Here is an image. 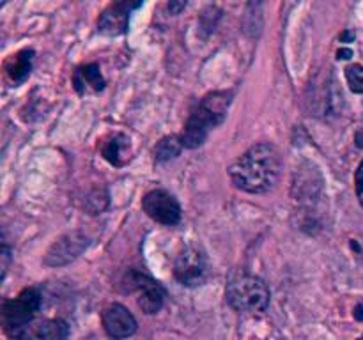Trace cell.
Segmentation results:
<instances>
[{"label":"cell","instance_id":"8992f818","mask_svg":"<svg viewBox=\"0 0 363 340\" xmlns=\"http://www.w3.org/2000/svg\"><path fill=\"white\" fill-rule=\"evenodd\" d=\"M174 276L184 287H199L208 276V261L204 251L195 244H186L174 262Z\"/></svg>","mask_w":363,"mask_h":340},{"label":"cell","instance_id":"7c38bea8","mask_svg":"<svg viewBox=\"0 0 363 340\" xmlns=\"http://www.w3.org/2000/svg\"><path fill=\"white\" fill-rule=\"evenodd\" d=\"M32 60H34V52L32 50H21V52L14 53L4 64V71H6V78L11 84H21L25 78L30 74Z\"/></svg>","mask_w":363,"mask_h":340},{"label":"cell","instance_id":"7a4b0ae2","mask_svg":"<svg viewBox=\"0 0 363 340\" xmlns=\"http://www.w3.org/2000/svg\"><path fill=\"white\" fill-rule=\"evenodd\" d=\"M233 96V91H216L209 92L199 101L184 124L183 133L179 135L183 149H197L204 144L209 131L225 120Z\"/></svg>","mask_w":363,"mask_h":340},{"label":"cell","instance_id":"7402d4cb","mask_svg":"<svg viewBox=\"0 0 363 340\" xmlns=\"http://www.w3.org/2000/svg\"><path fill=\"white\" fill-rule=\"evenodd\" d=\"M358 340H363V335H362V336H360V339H358Z\"/></svg>","mask_w":363,"mask_h":340},{"label":"cell","instance_id":"9c48e42d","mask_svg":"<svg viewBox=\"0 0 363 340\" xmlns=\"http://www.w3.org/2000/svg\"><path fill=\"white\" fill-rule=\"evenodd\" d=\"M101 324L106 335L113 340L128 339L138 328L135 315L121 303H112L103 308Z\"/></svg>","mask_w":363,"mask_h":340},{"label":"cell","instance_id":"ba28073f","mask_svg":"<svg viewBox=\"0 0 363 340\" xmlns=\"http://www.w3.org/2000/svg\"><path fill=\"white\" fill-rule=\"evenodd\" d=\"M91 239L87 237V234L82 232V230H74V232L66 234L60 239H57L55 243L50 246V250L45 255V264L52 266H64L69 264L71 261L82 255L85 251V248L89 246Z\"/></svg>","mask_w":363,"mask_h":340},{"label":"cell","instance_id":"2e32d148","mask_svg":"<svg viewBox=\"0 0 363 340\" xmlns=\"http://www.w3.org/2000/svg\"><path fill=\"white\" fill-rule=\"evenodd\" d=\"M346 80L354 94H363V66L351 64L346 67Z\"/></svg>","mask_w":363,"mask_h":340},{"label":"cell","instance_id":"6da1fadb","mask_svg":"<svg viewBox=\"0 0 363 340\" xmlns=\"http://www.w3.org/2000/svg\"><path fill=\"white\" fill-rule=\"evenodd\" d=\"M282 174V156L269 142L255 144L230 165L229 176L234 186L247 193H268Z\"/></svg>","mask_w":363,"mask_h":340},{"label":"cell","instance_id":"ac0fdd59","mask_svg":"<svg viewBox=\"0 0 363 340\" xmlns=\"http://www.w3.org/2000/svg\"><path fill=\"white\" fill-rule=\"evenodd\" d=\"M9 255H11L9 248H7L6 244H4V246H2V255H0V257H2V276H6L7 264H9Z\"/></svg>","mask_w":363,"mask_h":340},{"label":"cell","instance_id":"9a60e30c","mask_svg":"<svg viewBox=\"0 0 363 340\" xmlns=\"http://www.w3.org/2000/svg\"><path fill=\"white\" fill-rule=\"evenodd\" d=\"M183 149V144L179 140V135H172V137H165L156 144L155 147V159L158 163L169 162V159L176 158Z\"/></svg>","mask_w":363,"mask_h":340},{"label":"cell","instance_id":"3957f363","mask_svg":"<svg viewBox=\"0 0 363 340\" xmlns=\"http://www.w3.org/2000/svg\"><path fill=\"white\" fill-rule=\"evenodd\" d=\"M225 300L241 314H264L269 307V289L259 276L238 275L227 283Z\"/></svg>","mask_w":363,"mask_h":340},{"label":"cell","instance_id":"e0dca14e","mask_svg":"<svg viewBox=\"0 0 363 340\" xmlns=\"http://www.w3.org/2000/svg\"><path fill=\"white\" fill-rule=\"evenodd\" d=\"M354 186H357L358 200H360V204L363 208V162L360 163V166H358L357 176H354Z\"/></svg>","mask_w":363,"mask_h":340},{"label":"cell","instance_id":"277c9868","mask_svg":"<svg viewBox=\"0 0 363 340\" xmlns=\"http://www.w3.org/2000/svg\"><path fill=\"white\" fill-rule=\"evenodd\" d=\"M41 293L35 287H27L14 300L4 305V324L11 335L18 336L28 324H32L35 312L41 308Z\"/></svg>","mask_w":363,"mask_h":340},{"label":"cell","instance_id":"5b68a950","mask_svg":"<svg viewBox=\"0 0 363 340\" xmlns=\"http://www.w3.org/2000/svg\"><path fill=\"white\" fill-rule=\"evenodd\" d=\"M124 293H138V307L147 315L158 314L165 303V289L158 280L138 269H128L123 278Z\"/></svg>","mask_w":363,"mask_h":340},{"label":"cell","instance_id":"4fadbf2b","mask_svg":"<svg viewBox=\"0 0 363 340\" xmlns=\"http://www.w3.org/2000/svg\"><path fill=\"white\" fill-rule=\"evenodd\" d=\"M73 84H74V89H77L78 94H84V92H87L89 89L94 92L103 91L106 85V81H105V78H103L101 69H99L98 64L91 62V64H85V66L78 67L77 73H74V76H73Z\"/></svg>","mask_w":363,"mask_h":340},{"label":"cell","instance_id":"52a82bcc","mask_svg":"<svg viewBox=\"0 0 363 340\" xmlns=\"http://www.w3.org/2000/svg\"><path fill=\"white\" fill-rule=\"evenodd\" d=\"M142 209L145 215L162 225H177L181 222V205L177 198L167 190L156 188L147 191L142 198Z\"/></svg>","mask_w":363,"mask_h":340},{"label":"cell","instance_id":"5bb4252c","mask_svg":"<svg viewBox=\"0 0 363 340\" xmlns=\"http://www.w3.org/2000/svg\"><path fill=\"white\" fill-rule=\"evenodd\" d=\"M130 151V138L123 133H113L108 135L106 138H103L101 142V154L106 162H110L112 165L121 166L128 162L130 156L128 154Z\"/></svg>","mask_w":363,"mask_h":340},{"label":"cell","instance_id":"30bf717a","mask_svg":"<svg viewBox=\"0 0 363 340\" xmlns=\"http://www.w3.org/2000/svg\"><path fill=\"white\" fill-rule=\"evenodd\" d=\"M142 2H130V0H123V2H113L99 14L98 20V30L103 35H121L128 30V23H130L131 11L138 9Z\"/></svg>","mask_w":363,"mask_h":340},{"label":"cell","instance_id":"44dd1931","mask_svg":"<svg viewBox=\"0 0 363 340\" xmlns=\"http://www.w3.org/2000/svg\"><path fill=\"white\" fill-rule=\"evenodd\" d=\"M353 38H354L353 32H344L342 38H340V39H342V41H346V39H353Z\"/></svg>","mask_w":363,"mask_h":340},{"label":"cell","instance_id":"ffe728a7","mask_svg":"<svg viewBox=\"0 0 363 340\" xmlns=\"http://www.w3.org/2000/svg\"><path fill=\"white\" fill-rule=\"evenodd\" d=\"M337 55H339V59H350V57L353 55V52H351L350 48H340L339 52H337Z\"/></svg>","mask_w":363,"mask_h":340},{"label":"cell","instance_id":"d6986e66","mask_svg":"<svg viewBox=\"0 0 363 340\" xmlns=\"http://www.w3.org/2000/svg\"><path fill=\"white\" fill-rule=\"evenodd\" d=\"M184 7H186V2H179V4H174L172 2V4H169V11L172 14H177L181 9H184Z\"/></svg>","mask_w":363,"mask_h":340},{"label":"cell","instance_id":"8fae6325","mask_svg":"<svg viewBox=\"0 0 363 340\" xmlns=\"http://www.w3.org/2000/svg\"><path fill=\"white\" fill-rule=\"evenodd\" d=\"M69 336V324L62 319H45L28 324L16 340H66Z\"/></svg>","mask_w":363,"mask_h":340}]
</instances>
